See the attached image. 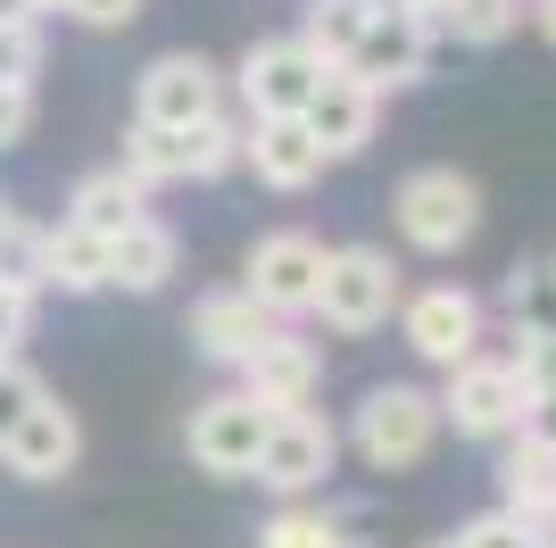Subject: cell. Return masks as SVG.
<instances>
[{"label":"cell","mask_w":556,"mask_h":548,"mask_svg":"<svg viewBox=\"0 0 556 548\" xmlns=\"http://www.w3.org/2000/svg\"><path fill=\"white\" fill-rule=\"evenodd\" d=\"M266 424H275V408H257L241 383H225V390H208V399L191 408L184 449H191V465H200V474H216V482H250L257 449H266Z\"/></svg>","instance_id":"obj_10"},{"label":"cell","mask_w":556,"mask_h":548,"mask_svg":"<svg viewBox=\"0 0 556 548\" xmlns=\"http://www.w3.org/2000/svg\"><path fill=\"white\" fill-rule=\"evenodd\" d=\"M374 9H382V0H300V25H291V34H300L325 67H341L349 50H357V34H366Z\"/></svg>","instance_id":"obj_23"},{"label":"cell","mask_w":556,"mask_h":548,"mask_svg":"<svg viewBox=\"0 0 556 548\" xmlns=\"http://www.w3.org/2000/svg\"><path fill=\"white\" fill-rule=\"evenodd\" d=\"M232 383L250 390L257 408H275V415L282 408H316V390H325V341L300 333V324H275L250 358L232 365Z\"/></svg>","instance_id":"obj_12"},{"label":"cell","mask_w":556,"mask_h":548,"mask_svg":"<svg viewBox=\"0 0 556 548\" xmlns=\"http://www.w3.org/2000/svg\"><path fill=\"white\" fill-rule=\"evenodd\" d=\"M42 75V17L0 25V84H34Z\"/></svg>","instance_id":"obj_28"},{"label":"cell","mask_w":556,"mask_h":548,"mask_svg":"<svg viewBox=\"0 0 556 548\" xmlns=\"http://www.w3.org/2000/svg\"><path fill=\"white\" fill-rule=\"evenodd\" d=\"M325 250L332 241H316L307 225L257 233L250 250H241V291H250L275 324H307L316 316V283H325Z\"/></svg>","instance_id":"obj_6"},{"label":"cell","mask_w":556,"mask_h":548,"mask_svg":"<svg viewBox=\"0 0 556 548\" xmlns=\"http://www.w3.org/2000/svg\"><path fill=\"white\" fill-rule=\"evenodd\" d=\"M175 266H184V233L166 225L159 208H150L134 233H116V241H109V291L159 299L166 283H175Z\"/></svg>","instance_id":"obj_17"},{"label":"cell","mask_w":556,"mask_h":548,"mask_svg":"<svg viewBox=\"0 0 556 548\" xmlns=\"http://www.w3.org/2000/svg\"><path fill=\"white\" fill-rule=\"evenodd\" d=\"M225 109H232V91H225V67H216L208 50H166V59H150L134 75V125L184 134V125H208Z\"/></svg>","instance_id":"obj_9"},{"label":"cell","mask_w":556,"mask_h":548,"mask_svg":"<svg viewBox=\"0 0 556 548\" xmlns=\"http://www.w3.org/2000/svg\"><path fill=\"white\" fill-rule=\"evenodd\" d=\"M141 9H150V0H67V17H75V25H92V34H125Z\"/></svg>","instance_id":"obj_31"},{"label":"cell","mask_w":556,"mask_h":548,"mask_svg":"<svg viewBox=\"0 0 556 548\" xmlns=\"http://www.w3.org/2000/svg\"><path fill=\"white\" fill-rule=\"evenodd\" d=\"M407 299V266L382 241H332L325 250V283H316V324L332 341H366L399 316Z\"/></svg>","instance_id":"obj_2"},{"label":"cell","mask_w":556,"mask_h":548,"mask_svg":"<svg viewBox=\"0 0 556 548\" xmlns=\"http://www.w3.org/2000/svg\"><path fill=\"white\" fill-rule=\"evenodd\" d=\"M490 316L507 324V333H548L556 341V250L515 258L507 283H498V299H490Z\"/></svg>","instance_id":"obj_19"},{"label":"cell","mask_w":556,"mask_h":548,"mask_svg":"<svg viewBox=\"0 0 556 548\" xmlns=\"http://www.w3.org/2000/svg\"><path fill=\"white\" fill-rule=\"evenodd\" d=\"M34 299L42 291H17V283H0V358H17L34 341Z\"/></svg>","instance_id":"obj_30"},{"label":"cell","mask_w":556,"mask_h":548,"mask_svg":"<svg viewBox=\"0 0 556 548\" xmlns=\"http://www.w3.org/2000/svg\"><path fill=\"white\" fill-rule=\"evenodd\" d=\"M116 166L159 200L166 183H191V141L166 134V125H125V150H116Z\"/></svg>","instance_id":"obj_22"},{"label":"cell","mask_w":556,"mask_h":548,"mask_svg":"<svg viewBox=\"0 0 556 548\" xmlns=\"http://www.w3.org/2000/svg\"><path fill=\"white\" fill-rule=\"evenodd\" d=\"M490 482H498V507H507V515H540V507L556 499V449H540V440L507 433V440H498V465H490Z\"/></svg>","instance_id":"obj_21"},{"label":"cell","mask_w":556,"mask_h":548,"mask_svg":"<svg viewBox=\"0 0 556 548\" xmlns=\"http://www.w3.org/2000/svg\"><path fill=\"white\" fill-rule=\"evenodd\" d=\"M448 548H532V524L507 515V507H482V515H465V524L448 532Z\"/></svg>","instance_id":"obj_27"},{"label":"cell","mask_w":556,"mask_h":548,"mask_svg":"<svg viewBox=\"0 0 556 548\" xmlns=\"http://www.w3.org/2000/svg\"><path fill=\"white\" fill-rule=\"evenodd\" d=\"M391 225L416 258H457L482 233V183L465 175V166H416L391 191Z\"/></svg>","instance_id":"obj_3"},{"label":"cell","mask_w":556,"mask_h":548,"mask_svg":"<svg viewBox=\"0 0 556 548\" xmlns=\"http://www.w3.org/2000/svg\"><path fill=\"white\" fill-rule=\"evenodd\" d=\"M17 17H34V9H25V0H0V25H17Z\"/></svg>","instance_id":"obj_39"},{"label":"cell","mask_w":556,"mask_h":548,"mask_svg":"<svg viewBox=\"0 0 556 548\" xmlns=\"http://www.w3.org/2000/svg\"><path fill=\"white\" fill-rule=\"evenodd\" d=\"M42 291H67V299L109 291V241L75 233L67 216H59V225H42Z\"/></svg>","instance_id":"obj_20"},{"label":"cell","mask_w":556,"mask_h":548,"mask_svg":"<svg viewBox=\"0 0 556 548\" xmlns=\"http://www.w3.org/2000/svg\"><path fill=\"white\" fill-rule=\"evenodd\" d=\"M391 9H416V17H432V25H441V9H448V0H391Z\"/></svg>","instance_id":"obj_37"},{"label":"cell","mask_w":556,"mask_h":548,"mask_svg":"<svg viewBox=\"0 0 556 548\" xmlns=\"http://www.w3.org/2000/svg\"><path fill=\"white\" fill-rule=\"evenodd\" d=\"M332 524H341V548H374V507L366 499H341V507H332Z\"/></svg>","instance_id":"obj_34"},{"label":"cell","mask_w":556,"mask_h":548,"mask_svg":"<svg viewBox=\"0 0 556 548\" xmlns=\"http://www.w3.org/2000/svg\"><path fill=\"white\" fill-rule=\"evenodd\" d=\"M399 341H407V358L432 365V374H448V365H465L473 349H490V299L465 291V283H424V291L399 299Z\"/></svg>","instance_id":"obj_5"},{"label":"cell","mask_w":556,"mask_h":548,"mask_svg":"<svg viewBox=\"0 0 556 548\" xmlns=\"http://www.w3.org/2000/svg\"><path fill=\"white\" fill-rule=\"evenodd\" d=\"M241 166L266 191H282V200H300L307 183H325V150L307 141L300 116H241Z\"/></svg>","instance_id":"obj_15"},{"label":"cell","mask_w":556,"mask_h":548,"mask_svg":"<svg viewBox=\"0 0 556 548\" xmlns=\"http://www.w3.org/2000/svg\"><path fill=\"white\" fill-rule=\"evenodd\" d=\"M0 283L42 291V225H34L17 200H0Z\"/></svg>","instance_id":"obj_26"},{"label":"cell","mask_w":556,"mask_h":548,"mask_svg":"<svg viewBox=\"0 0 556 548\" xmlns=\"http://www.w3.org/2000/svg\"><path fill=\"white\" fill-rule=\"evenodd\" d=\"M341 449L366 465V474H416L441 449V399L432 383H374L341 424Z\"/></svg>","instance_id":"obj_1"},{"label":"cell","mask_w":556,"mask_h":548,"mask_svg":"<svg viewBox=\"0 0 556 548\" xmlns=\"http://www.w3.org/2000/svg\"><path fill=\"white\" fill-rule=\"evenodd\" d=\"M432 50H441V25L416 17V9H391V0H382L341 67L357 75L374 100H391V91H407V84H424V75H432Z\"/></svg>","instance_id":"obj_11"},{"label":"cell","mask_w":556,"mask_h":548,"mask_svg":"<svg viewBox=\"0 0 556 548\" xmlns=\"http://www.w3.org/2000/svg\"><path fill=\"white\" fill-rule=\"evenodd\" d=\"M25 9H34V17H67V0H25Z\"/></svg>","instance_id":"obj_38"},{"label":"cell","mask_w":556,"mask_h":548,"mask_svg":"<svg viewBox=\"0 0 556 548\" xmlns=\"http://www.w3.org/2000/svg\"><path fill=\"white\" fill-rule=\"evenodd\" d=\"M341 474V424L325 408H282L266 424V449H257L250 482L266 499H316L325 482Z\"/></svg>","instance_id":"obj_7"},{"label":"cell","mask_w":556,"mask_h":548,"mask_svg":"<svg viewBox=\"0 0 556 548\" xmlns=\"http://www.w3.org/2000/svg\"><path fill=\"white\" fill-rule=\"evenodd\" d=\"M300 125H307V141L325 150V166H341V159H357V150L382 134V100H374L349 67H332L325 84H316V100L300 109Z\"/></svg>","instance_id":"obj_14"},{"label":"cell","mask_w":556,"mask_h":548,"mask_svg":"<svg viewBox=\"0 0 556 548\" xmlns=\"http://www.w3.org/2000/svg\"><path fill=\"white\" fill-rule=\"evenodd\" d=\"M325 75L332 67L300 42V34H266V42L241 50V67L225 75V91H232V116H300Z\"/></svg>","instance_id":"obj_8"},{"label":"cell","mask_w":556,"mask_h":548,"mask_svg":"<svg viewBox=\"0 0 556 548\" xmlns=\"http://www.w3.org/2000/svg\"><path fill=\"white\" fill-rule=\"evenodd\" d=\"M266 333H275V316H266V308H257L241 283H225V291H200V299H191V316H184V341L200 349L208 365H225V374L250 358Z\"/></svg>","instance_id":"obj_16"},{"label":"cell","mask_w":556,"mask_h":548,"mask_svg":"<svg viewBox=\"0 0 556 548\" xmlns=\"http://www.w3.org/2000/svg\"><path fill=\"white\" fill-rule=\"evenodd\" d=\"M0 465L17 482H67L75 465H84V424H75V408L59 390H42V399L25 408V424L0 440Z\"/></svg>","instance_id":"obj_13"},{"label":"cell","mask_w":556,"mask_h":548,"mask_svg":"<svg viewBox=\"0 0 556 548\" xmlns=\"http://www.w3.org/2000/svg\"><path fill=\"white\" fill-rule=\"evenodd\" d=\"M523 25H532L540 42H548V50H556V0H523Z\"/></svg>","instance_id":"obj_35"},{"label":"cell","mask_w":556,"mask_h":548,"mask_svg":"<svg viewBox=\"0 0 556 548\" xmlns=\"http://www.w3.org/2000/svg\"><path fill=\"white\" fill-rule=\"evenodd\" d=\"M523 25V0H448L441 9V42L457 50H498Z\"/></svg>","instance_id":"obj_24"},{"label":"cell","mask_w":556,"mask_h":548,"mask_svg":"<svg viewBox=\"0 0 556 548\" xmlns=\"http://www.w3.org/2000/svg\"><path fill=\"white\" fill-rule=\"evenodd\" d=\"M257 548H341L332 499H275V515L257 524Z\"/></svg>","instance_id":"obj_25"},{"label":"cell","mask_w":556,"mask_h":548,"mask_svg":"<svg viewBox=\"0 0 556 548\" xmlns=\"http://www.w3.org/2000/svg\"><path fill=\"white\" fill-rule=\"evenodd\" d=\"M523 524H532V548H556V499L540 507V515H523Z\"/></svg>","instance_id":"obj_36"},{"label":"cell","mask_w":556,"mask_h":548,"mask_svg":"<svg viewBox=\"0 0 556 548\" xmlns=\"http://www.w3.org/2000/svg\"><path fill=\"white\" fill-rule=\"evenodd\" d=\"M34 134V84H0V150H17Z\"/></svg>","instance_id":"obj_33"},{"label":"cell","mask_w":556,"mask_h":548,"mask_svg":"<svg viewBox=\"0 0 556 548\" xmlns=\"http://www.w3.org/2000/svg\"><path fill=\"white\" fill-rule=\"evenodd\" d=\"M424 548H448V540H424Z\"/></svg>","instance_id":"obj_40"},{"label":"cell","mask_w":556,"mask_h":548,"mask_svg":"<svg viewBox=\"0 0 556 548\" xmlns=\"http://www.w3.org/2000/svg\"><path fill=\"white\" fill-rule=\"evenodd\" d=\"M42 390H50V383H42V374H34L25 358H0V440L25 424V408H34Z\"/></svg>","instance_id":"obj_29"},{"label":"cell","mask_w":556,"mask_h":548,"mask_svg":"<svg viewBox=\"0 0 556 548\" xmlns=\"http://www.w3.org/2000/svg\"><path fill=\"white\" fill-rule=\"evenodd\" d=\"M150 216V191H141L125 166H92V175H75L67 191V225L92 233V241H116V233H134Z\"/></svg>","instance_id":"obj_18"},{"label":"cell","mask_w":556,"mask_h":548,"mask_svg":"<svg viewBox=\"0 0 556 548\" xmlns=\"http://www.w3.org/2000/svg\"><path fill=\"white\" fill-rule=\"evenodd\" d=\"M432 399H441V433L473 440V449H498L523 424V374L507 365V349H473L465 365H448Z\"/></svg>","instance_id":"obj_4"},{"label":"cell","mask_w":556,"mask_h":548,"mask_svg":"<svg viewBox=\"0 0 556 548\" xmlns=\"http://www.w3.org/2000/svg\"><path fill=\"white\" fill-rule=\"evenodd\" d=\"M523 440H540V449H556V383H532L523 390V424H515Z\"/></svg>","instance_id":"obj_32"}]
</instances>
